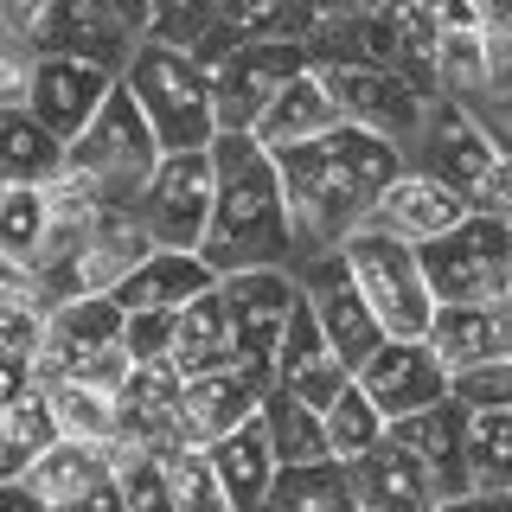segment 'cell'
I'll return each instance as SVG.
<instances>
[{
  "label": "cell",
  "mask_w": 512,
  "mask_h": 512,
  "mask_svg": "<svg viewBox=\"0 0 512 512\" xmlns=\"http://www.w3.org/2000/svg\"><path fill=\"white\" fill-rule=\"evenodd\" d=\"M39 397L52 410V429L64 442H90V448H109L122 436L116 423V397L109 391H90V384H71V378H39Z\"/></svg>",
  "instance_id": "f1b7e54d"
},
{
  "label": "cell",
  "mask_w": 512,
  "mask_h": 512,
  "mask_svg": "<svg viewBox=\"0 0 512 512\" xmlns=\"http://www.w3.org/2000/svg\"><path fill=\"white\" fill-rule=\"evenodd\" d=\"M212 282H218V276L205 269V256H199V250H148L116 288H109V295H116V308H122V314H148V308L180 314L186 301H199Z\"/></svg>",
  "instance_id": "44dd1931"
},
{
  "label": "cell",
  "mask_w": 512,
  "mask_h": 512,
  "mask_svg": "<svg viewBox=\"0 0 512 512\" xmlns=\"http://www.w3.org/2000/svg\"><path fill=\"white\" fill-rule=\"evenodd\" d=\"M276 391V372L269 365H224V372H205V378H186V397H180V423H186V442L212 448L218 436L244 429L263 397Z\"/></svg>",
  "instance_id": "2e32d148"
},
{
  "label": "cell",
  "mask_w": 512,
  "mask_h": 512,
  "mask_svg": "<svg viewBox=\"0 0 512 512\" xmlns=\"http://www.w3.org/2000/svg\"><path fill=\"white\" fill-rule=\"evenodd\" d=\"M256 423H263V436H269V448H276L282 468H301V461H333L327 455V423H320V410L301 404L288 384H276V391L263 397Z\"/></svg>",
  "instance_id": "f546056e"
},
{
  "label": "cell",
  "mask_w": 512,
  "mask_h": 512,
  "mask_svg": "<svg viewBox=\"0 0 512 512\" xmlns=\"http://www.w3.org/2000/svg\"><path fill=\"white\" fill-rule=\"evenodd\" d=\"M352 378H359V391L384 410V423L416 416V410H429V404L448 397V365L436 359L429 340H384Z\"/></svg>",
  "instance_id": "5bb4252c"
},
{
  "label": "cell",
  "mask_w": 512,
  "mask_h": 512,
  "mask_svg": "<svg viewBox=\"0 0 512 512\" xmlns=\"http://www.w3.org/2000/svg\"><path fill=\"white\" fill-rule=\"evenodd\" d=\"M148 250H154V237L141 231L135 205H103V218L90 224L84 250H77V288L84 295H109Z\"/></svg>",
  "instance_id": "603a6c76"
},
{
  "label": "cell",
  "mask_w": 512,
  "mask_h": 512,
  "mask_svg": "<svg viewBox=\"0 0 512 512\" xmlns=\"http://www.w3.org/2000/svg\"><path fill=\"white\" fill-rule=\"evenodd\" d=\"M154 160H160V141H154L148 116H141V103L128 96V84L109 90L103 109L90 116V128L64 148V167H77L84 180H96L109 205H135V192L148 186Z\"/></svg>",
  "instance_id": "5b68a950"
},
{
  "label": "cell",
  "mask_w": 512,
  "mask_h": 512,
  "mask_svg": "<svg viewBox=\"0 0 512 512\" xmlns=\"http://www.w3.org/2000/svg\"><path fill=\"white\" fill-rule=\"evenodd\" d=\"M180 397H186V378L173 372L167 359L135 365V372L122 378V391H116V423H122V436H116V442L154 448V455H160V448H173V442H186Z\"/></svg>",
  "instance_id": "ac0fdd59"
},
{
  "label": "cell",
  "mask_w": 512,
  "mask_h": 512,
  "mask_svg": "<svg viewBox=\"0 0 512 512\" xmlns=\"http://www.w3.org/2000/svg\"><path fill=\"white\" fill-rule=\"evenodd\" d=\"M122 84L141 103V116H148L154 141H160V154H186V148H212V141H218L212 84H205V71L192 64V52L160 45V39L141 32L135 52H128V64H122Z\"/></svg>",
  "instance_id": "3957f363"
},
{
  "label": "cell",
  "mask_w": 512,
  "mask_h": 512,
  "mask_svg": "<svg viewBox=\"0 0 512 512\" xmlns=\"http://www.w3.org/2000/svg\"><path fill=\"white\" fill-rule=\"evenodd\" d=\"M436 512H512V493H461V500H442Z\"/></svg>",
  "instance_id": "ee69618b"
},
{
  "label": "cell",
  "mask_w": 512,
  "mask_h": 512,
  "mask_svg": "<svg viewBox=\"0 0 512 512\" xmlns=\"http://www.w3.org/2000/svg\"><path fill=\"white\" fill-rule=\"evenodd\" d=\"M160 468H167V493H173V512H231L224 506V487H218V468L199 442H173L160 448Z\"/></svg>",
  "instance_id": "d590c367"
},
{
  "label": "cell",
  "mask_w": 512,
  "mask_h": 512,
  "mask_svg": "<svg viewBox=\"0 0 512 512\" xmlns=\"http://www.w3.org/2000/svg\"><path fill=\"white\" fill-rule=\"evenodd\" d=\"M493 90V45H487V26H468V32H442L436 45V96H455V103H480Z\"/></svg>",
  "instance_id": "1f68e13d"
},
{
  "label": "cell",
  "mask_w": 512,
  "mask_h": 512,
  "mask_svg": "<svg viewBox=\"0 0 512 512\" xmlns=\"http://www.w3.org/2000/svg\"><path fill=\"white\" fill-rule=\"evenodd\" d=\"M122 84V71H109V64L96 58H71V52H39V71H32V96L26 109L39 116L52 135L71 148L77 135L90 128V116L103 109V96Z\"/></svg>",
  "instance_id": "7c38bea8"
},
{
  "label": "cell",
  "mask_w": 512,
  "mask_h": 512,
  "mask_svg": "<svg viewBox=\"0 0 512 512\" xmlns=\"http://www.w3.org/2000/svg\"><path fill=\"white\" fill-rule=\"evenodd\" d=\"M237 365V333H231V308H224L218 282L205 288L199 301L180 308V327H173V372L180 378H205Z\"/></svg>",
  "instance_id": "d4e9b609"
},
{
  "label": "cell",
  "mask_w": 512,
  "mask_h": 512,
  "mask_svg": "<svg viewBox=\"0 0 512 512\" xmlns=\"http://www.w3.org/2000/svg\"><path fill=\"white\" fill-rule=\"evenodd\" d=\"M468 493H512V410H468Z\"/></svg>",
  "instance_id": "836d02e7"
},
{
  "label": "cell",
  "mask_w": 512,
  "mask_h": 512,
  "mask_svg": "<svg viewBox=\"0 0 512 512\" xmlns=\"http://www.w3.org/2000/svg\"><path fill=\"white\" fill-rule=\"evenodd\" d=\"M218 295L231 308V333H237V365H269L282 340V320L301 301L295 269H244V276H218ZM276 372V365H269Z\"/></svg>",
  "instance_id": "4fadbf2b"
},
{
  "label": "cell",
  "mask_w": 512,
  "mask_h": 512,
  "mask_svg": "<svg viewBox=\"0 0 512 512\" xmlns=\"http://www.w3.org/2000/svg\"><path fill=\"white\" fill-rule=\"evenodd\" d=\"M346 480H352L359 512H436L442 506V493H436V480L423 474V461H410L391 436H384L372 455L352 461Z\"/></svg>",
  "instance_id": "ffe728a7"
},
{
  "label": "cell",
  "mask_w": 512,
  "mask_h": 512,
  "mask_svg": "<svg viewBox=\"0 0 512 512\" xmlns=\"http://www.w3.org/2000/svg\"><path fill=\"white\" fill-rule=\"evenodd\" d=\"M173 327H180V314H167V308L128 314V327H122V346H128V359H135V365H154V359H167V365H173Z\"/></svg>",
  "instance_id": "60d3db41"
},
{
  "label": "cell",
  "mask_w": 512,
  "mask_h": 512,
  "mask_svg": "<svg viewBox=\"0 0 512 512\" xmlns=\"http://www.w3.org/2000/svg\"><path fill=\"white\" fill-rule=\"evenodd\" d=\"M64 173V141L32 109H0V186H52Z\"/></svg>",
  "instance_id": "83f0119b"
},
{
  "label": "cell",
  "mask_w": 512,
  "mask_h": 512,
  "mask_svg": "<svg viewBox=\"0 0 512 512\" xmlns=\"http://www.w3.org/2000/svg\"><path fill=\"white\" fill-rule=\"evenodd\" d=\"M205 455H212V468H218V487H224V506L231 512H256L269 500V487H276V474H282V461H276V448H269L256 416L244 429H231V436H218Z\"/></svg>",
  "instance_id": "cb8c5ba5"
},
{
  "label": "cell",
  "mask_w": 512,
  "mask_h": 512,
  "mask_svg": "<svg viewBox=\"0 0 512 512\" xmlns=\"http://www.w3.org/2000/svg\"><path fill=\"white\" fill-rule=\"evenodd\" d=\"M448 397L461 410H512V352L487 365H468V372H448Z\"/></svg>",
  "instance_id": "74e56055"
},
{
  "label": "cell",
  "mask_w": 512,
  "mask_h": 512,
  "mask_svg": "<svg viewBox=\"0 0 512 512\" xmlns=\"http://www.w3.org/2000/svg\"><path fill=\"white\" fill-rule=\"evenodd\" d=\"M320 77H327L333 103H340V116L352 128L384 135V141H397V148L410 154L416 128H423V116H429V90H416L410 77L384 71V64H327Z\"/></svg>",
  "instance_id": "8fae6325"
},
{
  "label": "cell",
  "mask_w": 512,
  "mask_h": 512,
  "mask_svg": "<svg viewBox=\"0 0 512 512\" xmlns=\"http://www.w3.org/2000/svg\"><path fill=\"white\" fill-rule=\"evenodd\" d=\"M404 160L423 167V173H436L442 186H455L461 199L474 205L480 186L493 180V167L506 160V141L493 135L468 103H455V96H429V116H423V128H416V141H410Z\"/></svg>",
  "instance_id": "9c48e42d"
},
{
  "label": "cell",
  "mask_w": 512,
  "mask_h": 512,
  "mask_svg": "<svg viewBox=\"0 0 512 512\" xmlns=\"http://www.w3.org/2000/svg\"><path fill=\"white\" fill-rule=\"evenodd\" d=\"M45 186H0V256L26 269L45 250Z\"/></svg>",
  "instance_id": "8d00e7d4"
},
{
  "label": "cell",
  "mask_w": 512,
  "mask_h": 512,
  "mask_svg": "<svg viewBox=\"0 0 512 512\" xmlns=\"http://www.w3.org/2000/svg\"><path fill=\"white\" fill-rule=\"evenodd\" d=\"M468 212H474V205L461 199L455 186H442L436 173H423V167L404 160V173H397V180L384 186V199L372 205V231L397 237V244H410V250H423V244H436V237H448Z\"/></svg>",
  "instance_id": "9a60e30c"
},
{
  "label": "cell",
  "mask_w": 512,
  "mask_h": 512,
  "mask_svg": "<svg viewBox=\"0 0 512 512\" xmlns=\"http://www.w3.org/2000/svg\"><path fill=\"white\" fill-rule=\"evenodd\" d=\"M32 71H39V45H32L26 32L0 26V109H26Z\"/></svg>",
  "instance_id": "ab89813d"
},
{
  "label": "cell",
  "mask_w": 512,
  "mask_h": 512,
  "mask_svg": "<svg viewBox=\"0 0 512 512\" xmlns=\"http://www.w3.org/2000/svg\"><path fill=\"white\" fill-rule=\"evenodd\" d=\"M384 436L404 448L410 461H423V474L436 480L442 500H461V493H468V410H461L455 397H442V404H429L416 416H397Z\"/></svg>",
  "instance_id": "e0dca14e"
},
{
  "label": "cell",
  "mask_w": 512,
  "mask_h": 512,
  "mask_svg": "<svg viewBox=\"0 0 512 512\" xmlns=\"http://www.w3.org/2000/svg\"><path fill=\"white\" fill-rule=\"evenodd\" d=\"M352 282H359L365 308L378 314L384 340H429V320H436V295H429V276H423V256L410 244H397V237L372 231V224H359V231L340 244Z\"/></svg>",
  "instance_id": "277c9868"
},
{
  "label": "cell",
  "mask_w": 512,
  "mask_h": 512,
  "mask_svg": "<svg viewBox=\"0 0 512 512\" xmlns=\"http://www.w3.org/2000/svg\"><path fill=\"white\" fill-rule=\"evenodd\" d=\"M436 308H468V301H506L512 295V224L468 212L448 237L416 250Z\"/></svg>",
  "instance_id": "8992f818"
},
{
  "label": "cell",
  "mask_w": 512,
  "mask_h": 512,
  "mask_svg": "<svg viewBox=\"0 0 512 512\" xmlns=\"http://www.w3.org/2000/svg\"><path fill=\"white\" fill-rule=\"evenodd\" d=\"M212 224H205V269L212 276H244V269H295V231L282 205L276 154L256 135H218L212 141Z\"/></svg>",
  "instance_id": "7a4b0ae2"
},
{
  "label": "cell",
  "mask_w": 512,
  "mask_h": 512,
  "mask_svg": "<svg viewBox=\"0 0 512 512\" xmlns=\"http://www.w3.org/2000/svg\"><path fill=\"white\" fill-rule=\"evenodd\" d=\"M0 512H52V506H45L26 480H7V487H0Z\"/></svg>",
  "instance_id": "f6af8a7d"
},
{
  "label": "cell",
  "mask_w": 512,
  "mask_h": 512,
  "mask_svg": "<svg viewBox=\"0 0 512 512\" xmlns=\"http://www.w3.org/2000/svg\"><path fill=\"white\" fill-rule=\"evenodd\" d=\"M295 288H301V301L314 308L320 340H327V352L346 365V372H359V365L384 346V327H378V314L365 308V295H359V282H352V269H346L340 250L301 256V263H295Z\"/></svg>",
  "instance_id": "30bf717a"
},
{
  "label": "cell",
  "mask_w": 512,
  "mask_h": 512,
  "mask_svg": "<svg viewBox=\"0 0 512 512\" xmlns=\"http://www.w3.org/2000/svg\"><path fill=\"white\" fill-rule=\"evenodd\" d=\"M314 359H327V340H320V320H314V308L308 301H295L288 308V320H282V340H276V384H288L301 372V365H314Z\"/></svg>",
  "instance_id": "f35d334b"
},
{
  "label": "cell",
  "mask_w": 512,
  "mask_h": 512,
  "mask_svg": "<svg viewBox=\"0 0 512 512\" xmlns=\"http://www.w3.org/2000/svg\"><path fill=\"white\" fill-rule=\"evenodd\" d=\"M20 480H26V487L39 493V500L52 506V512H64V506L90 500L96 487H109L116 474H109V455H103V448H90V442H64V436H58V442L45 448V455L32 461Z\"/></svg>",
  "instance_id": "4316f807"
},
{
  "label": "cell",
  "mask_w": 512,
  "mask_h": 512,
  "mask_svg": "<svg viewBox=\"0 0 512 512\" xmlns=\"http://www.w3.org/2000/svg\"><path fill=\"white\" fill-rule=\"evenodd\" d=\"M276 173H282V205H288L295 263H301V256L340 250L359 224H372V205L384 199V186L404 173V148L340 122L320 141L282 148Z\"/></svg>",
  "instance_id": "6da1fadb"
},
{
  "label": "cell",
  "mask_w": 512,
  "mask_h": 512,
  "mask_svg": "<svg viewBox=\"0 0 512 512\" xmlns=\"http://www.w3.org/2000/svg\"><path fill=\"white\" fill-rule=\"evenodd\" d=\"M346 384H352V372H346V365H340V359H333V352H327V359H314V365H301V372H295V378H288V391H295V397H301V404H314V410H327V404H333V397H340V391H346Z\"/></svg>",
  "instance_id": "b9f144b4"
},
{
  "label": "cell",
  "mask_w": 512,
  "mask_h": 512,
  "mask_svg": "<svg viewBox=\"0 0 512 512\" xmlns=\"http://www.w3.org/2000/svg\"><path fill=\"white\" fill-rule=\"evenodd\" d=\"M218 26L237 39H308L314 0H218Z\"/></svg>",
  "instance_id": "e575fe53"
},
{
  "label": "cell",
  "mask_w": 512,
  "mask_h": 512,
  "mask_svg": "<svg viewBox=\"0 0 512 512\" xmlns=\"http://www.w3.org/2000/svg\"><path fill=\"white\" fill-rule=\"evenodd\" d=\"M52 13V0H0V26H13V32H39V20Z\"/></svg>",
  "instance_id": "7bdbcfd3"
},
{
  "label": "cell",
  "mask_w": 512,
  "mask_h": 512,
  "mask_svg": "<svg viewBox=\"0 0 512 512\" xmlns=\"http://www.w3.org/2000/svg\"><path fill=\"white\" fill-rule=\"evenodd\" d=\"M308 71V45L301 39H244L231 45L218 64H205L212 84V109H218V135H250L263 122V109Z\"/></svg>",
  "instance_id": "52a82bcc"
},
{
  "label": "cell",
  "mask_w": 512,
  "mask_h": 512,
  "mask_svg": "<svg viewBox=\"0 0 512 512\" xmlns=\"http://www.w3.org/2000/svg\"><path fill=\"white\" fill-rule=\"evenodd\" d=\"M141 32L122 20V13H109L103 0H52V13L39 20L32 32V45L39 52H71V58H96L109 64V71H122L128 52H135Z\"/></svg>",
  "instance_id": "d6986e66"
},
{
  "label": "cell",
  "mask_w": 512,
  "mask_h": 512,
  "mask_svg": "<svg viewBox=\"0 0 512 512\" xmlns=\"http://www.w3.org/2000/svg\"><path fill=\"white\" fill-rule=\"evenodd\" d=\"M320 423H327V455L340 461V468H352L359 455H372V448L384 442V429H391V423H384V410L359 391V378H352L346 391L320 410Z\"/></svg>",
  "instance_id": "d6a6232c"
},
{
  "label": "cell",
  "mask_w": 512,
  "mask_h": 512,
  "mask_svg": "<svg viewBox=\"0 0 512 512\" xmlns=\"http://www.w3.org/2000/svg\"><path fill=\"white\" fill-rule=\"evenodd\" d=\"M346 116H340V103H333V90H327V77L314 71H301L295 84H288L276 103L263 109V122L250 128L256 141H263L269 154H282V148H301V141H320V135H333V128H340Z\"/></svg>",
  "instance_id": "7402d4cb"
},
{
  "label": "cell",
  "mask_w": 512,
  "mask_h": 512,
  "mask_svg": "<svg viewBox=\"0 0 512 512\" xmlns=\"http://www.w3.org/2000/svg\"><path fill=\"white\" fill-rule=\"evenodd\" d=\"M256 512H359V500H352V480L340 461H301V468L276 474V487Z\"/></svg>",
  "instance_id": "4dcf8cb0"
},
{
  "label": "cell",
  "mask_w": 512,
  "mask_h": 512,
  "mask_svg": "<svg viewBox=\"0 0 512 512\" xmlns=\"http://www.w3.org/2000/svg\"><path fill=\"white\" fill-rule=\"evenodd\" d=\"M429 346L448 372H468V365H487V359H506V314L500 301H468V308H436L429 320Z\"/></svg>",
  "instance_id": "484cf974"
},
{
  "label": "cell",
  "mask_w": 512,
  "mask_h": 512,
  "mask_svg": "<svg viewBox=\"0 0 512 512\" xmlns=\"http://www.w3.org/2000/svg\"><path fill=\"white\" fill-rule=\"evenodd\" d=\"M212 192H218L212 148L160 154L148 186L135 192V218H141V231L154 237V250H199L205 224H212Z\"/></svg>",
  "instance_id": "ba28073f"
}]
</instances>
